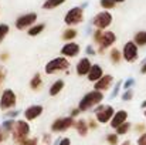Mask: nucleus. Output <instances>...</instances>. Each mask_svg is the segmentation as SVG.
<instances>
[{"label": "nucleus", "instance_id": "2eb2a0df", "mask_svg": "<svg viewBox=\"0 0 146 145\" xmlns=\"http://www.w3.org/2000/svg\"><path fill=\"white\" fill-rule=\"evenodd\" d=\"M126 118H128V112L125 110H121V111H116V114L112 117L111 120V127L112 128H118L121 127L123 122H126Z\"/></svg>", "mask_w": 146, "mask_h": 145}, {"label": "nucleus", "instance_id": "a878e982", "mask_svg": "<svg viewBox=\"0 0 146 145\" xmlns=\"http://www.w3.org/2000/svg\"><path fill=\"white\" fill-rule=\"evenodd\" d=\"M30 86H31V88H33V90L40 88V86H41V76H40V74H36V76L33 77V80H31Z\"/></svg>", "mask_w": 146, "mask_h": 145}, {"label": "nucleus", "instance_id": "f257e3e1", "mask_svg": "<svg viewBox=\"0 0 146 145\" xmlns=\"http://www.w3.org/2000/svg\"><path fill=\"white\" fill-rule=\"evenodd\" d=\"M102 100H104L102 91H98V90L90 91L88 94H85V96L82 97V100L80 101L78 108H80V111H87V110H90V108L98 105Z\"/></svg>", "mask_w": 146, "mask_h": 145}, {"label": "nucleus", "instance_id": "412c9836", "mask_svg": "<svg viewBox=\"0 0 146 145\" xmlns=\"http://www.w3.org/2000/svg\"><path fill=\"white\" fill-rule=\"evenodd\" d=\"M75 128H77V131H78V134L80 135H87V132H88V125H87V122L84 121V120H78L77 122H75Z\"/></svg>", "mask_w": 146, "mask_h": 145}, {"label": "nucleus", "instance_id": "1a4fd4ad", "mask_svg": "<svg viewBox=\"0 0 146 145\" xmlns=\"http://www.w3.org/2000/svg\"><path fill=\"white\" fill-rule=\"evenodd\" d=\"M72 125H75L72 117H65V118H58V120H55V121L52 122V125H51V130L55 131V132H60V131L68 130V128L72 127Z\"/></svg>", "mask_w": 146, "mask_h": 145}, {"label": "nucleus", "instance_id": "79ce46f5", "mask_svg": "<svg viewBox=\"0 0 146 145\" xmlns=\"http://www.w3.org/2000/svg\"><path fill=\"white\" fill-rule=\"evenodd\" d=\"M91 127H92V128H97V124H95L94 121H91Z\"/></svg>", "mask_w": 146, "mask_h": 145}, {"label": "nucleus", "instance_id": "4468645a", "mask_svg": "<svg viewBox=\"0 0 146 145\" xmlns=\"http://www.w3.org/2000/svg\"><path fill=\"white\" fill-rule=\"evenodd\" d=\"M41 114H43V107H41V105H31V107L26 108V111H24V117H26V120H29V121L36 120V118L40 117Z\"/></svg>", "mask_w": 146, "mask_h": 145}, {"label": "nucleus", "instance_id": "c756f323", "mask_svg": "<svg viewBox=\"0 0 146 145\" xmlns=\"http://www.w3.org/2000/svg\"><path fill=\"white\" fill-rule=\"evenodd\" d=\"M132 97H133V91H132V90H126V91L122 94V100H123V101H129Z\"/></svg>", "mask_w": 146, "mask_h": 145}, {"label": "nucleus", "instance_id": "6e6552de", "mask_svg": "<svg viewBox=\"0 0 146 145\" xmlns=\"http://www.w3.org/2000/svg\"><path fill=\"white\" fill-rule=\"evenodd\" d=\"M122 55L123 58L128 61V63H132L138 58V44L135 41H128L125 46H123V50H122Z\"/></svg>", "mask_w": 146, "mask_h": 145}, {"label": "nucleus", "instance_id": "5701e85b", "mask_svg": "<svg viewBox=\"0 0 146 145\" xmlns=\"http://www.w3.org/2000/svg\"><path fill=\"white\" fill-rule=\"evenodd\" d=\"M77 37V30L75 29H67L64 33H62V39L67 40V41H71Z\"/></svg>", "mask_w": 146, "mask_h": 145}, {"label": "nucleus", "instance_id": "f3484780", "mask_svg": "<svg viewBox=\"0 0 146 145\" xmlns=\"http://www.w3.org/2000/svg\"><path fill=\"white\" fill-rule=\"evenodd\" d=\"M102 77H104V71H102L101 65L94 64V65L91 67L90 73H88V80H90V81H94V83H97L98 80H101Z\"/></svg>", "mask_w": 146, "mask_h": 145}, {"label": "nucleus", "instance_id": "473e14b6", "mask_svg": "<svg viewBox=\"0 0 146 145\" xmlns=\"http://www.w3.org/2000/svg\"><path fill=\"white\" fill-rule=\"evenodd\" d=\"M138 145H146V132H143V134L138 138Z\"/></svg>", "mask_w": 146, "mask_h": 145}, {"label": "nucleus", "instance_id": "72a5a7b5", "mask_svg": "<svg viewBox=\"0 0 146 145\" xmlns=\"http://www.w3.org/2000/svg\"><path fill=\"white\" fill-rule=\"evenodd\" d=\"M6 132H7V131H6V130H3V128L0 127V142H1V141H4V140L7 138Z\"/></svg>", "mask_w": 146, "mask_h": 145}, {"label": "nucleus", "instance_id": "20e7f679", "mask_svg": "<svg viewBox=\"0 0 146 145\" xmlns=\"http://www.w3.org/2000/svg\"><path fill=\"white\" fill-rule=\"evenodd\" d=\"M112 24V14L108 10H102L92 17V26L99 30H105Z\"/></svg>", "mask_w": 146, "mask_h": 145}, {"label": "nucleus", "instance_id": "f704fd0d", "mask_svg": "<svg viewBox=\"0 0 146 145\" xmlns=\"http://www.w3.org/2000/svg\"><path fill=\"white\" fill-rule=\"evenodd\" d=\"M121 84H122V81H119V83L116 84V87H115V90H113V93H112V98L118 96V93H119V88H121Z\"/></svg>", "mask_w": 146, "mask_h": 145}, {"label": "nucleus", "instance_id": "37998d69", "mask_svg": "<svg viewBox=\"0 0 146 145\" xmlns=\"http://www.w3.org/2000/svg\"><path fill=\"white\" fill-rule=\"evenodd\" d=\"M122 145H131V141H123Z\"/></svg>", "mask_w": 146, "mask_h": 145}, {"label": "nucleus", "instance_id": "4c0bfd02", "mask_svg": "<svg viewBox=\"0 0 146 145\" xmlns=\"http://www.w3.org/2000/svg\"><path fill=\"white\" fill-rule=\"evenodd\" d=\"M141 73H142V74H146V61L143 63V65H142V68H141Z\"/></svg>", "mask_w": 146, "mask_h": 145}, {"label": "nucleus", "instance_id": "9b49d317", "mask_svg": "<svg viewBox=\"0 0 146 145\" xmlns=\"http://www.w3.org/2000/svg\"><path fill=\"white\" fill-rule=\"evenodd\" d=\"M115 40H116V36H115L113 31H104L102 36H101V39H99V41H98L99 48L101 50H105V48L111 47L115 43Z\"/></svg>", "mask_w": 146, "mask_h": 145}, {"label": "nucleus", "instance_id": "a18cd8bd", "mask_svg": "<svg viewBox=\"0 0 146 145\" xmlns=\"http://www.w3.org/2000/svg\"><path fill=\"white\" fill-rule=\"evenodd\" d=\"M145 115H146V111H145Z\"/></svg>", "mask_w": 146, "mask_h": 145}, {"label": "nucleus", "instance_id": "0eeeda50", "mask_svg": "<svg viewBox=\"0 0 146 145\" xmlns=\"http://www.w3.org/2000/svg\"><path fill=\"white\" fill-rule=\"evenodd\" d=\"M95 115H97V120L101 124H105L109 120H112V117L115 115V111L111 105H101L95 110Z\"/></svg>", "mask_w": 146, "mask_h": 145}, {"label": "nucleus", "instance_id": "a211bd4d", "mask_svg": "<svg viewBox=\"0 0 146 145\" xmlns=\"http://www.w3.org/2000/svg\"><path fill=\"white\" fill-rule=\"evenodd\" d=\"M67 0H46L43 3V9L44 10H52V9H57L60 7L61 4H64Z\"/></svg>", "mask_w": 146, "mask_h": 145}, {"label": "nucleus", "instance_id": "f03ea898", "mask_svg": "<svg viewBox=\"0 0 146 145\" xmlns=\"http://www.w3.org/2000/svg\"><path fill=\"white\" fill-rule=\"evenodd\" d=\"M11 134H13V140L17 144H23L29 138V134H30V125H29V122H26V121H16Z\"/></svg>", "mask_w": 146, "mask_h": 145}, {"label": "nucleus", "instance_id": "7ed1b4c3", "mask_svg": "<svg viewBox=\"0 0 146 145\" xmlns=\"http://www.w3.org/2000/svg\"><path fill=\"white\" fill-rule=\"evenodd\" d=\"M84 21V9L80 6H75L72 9H70L64 17V23L67 26H77L80 23Z\"/></svg>", "mask_w": 146, "mask_h": 145}, {"label": "nucleus", "instance_id": "423d86ee", "mask_svg": "<svg viewBox=\"0 0 146 145\" xmlns=\"http://www.w3.org/2000/svg\"><path fill=\"white\" fill-rule=\"evenodd\" d=\"M37 21V13H26V14H21L20 17H17L16 20V29L19 30H26V29H30L31 26H34V23Z\"/></svg>", "mask_w": 146, "mask_h": 145}, {"label": "nucleus", "instance_id": "58836bf2", "mask_svg": "<svg viewBox=\"0 0 146 145\" xmlns=\"http://www.w3.org/2000/svg\"><path fill=\"white\" fill-rule=\"evenodd\" d=\"M78 112H80V108L74 110V111H72V114H71V117H75V115H78Z\"/></svg>", "mask_w": 146, "mask_h": 145}, {"label": "nucleus", "instance_id": "a19ab883", "mask_svg": "<svg viewBox=\"0 0 146 145\" xmlns=\"http://www.w3.org/2000/svg\"><path fill=\"white\" fill-rule=\"evenodd\" d=\"M112 1H113V3H116V4H118V3H123V1H125V0H112Z\"/></svg>", "mask_w": 146, "mask_h": 145}, {"label": "nucleus", "instance_id": "ddd939ff", "mask_svg": "<svg viewBox=\"0 0 146 145\" xmlns=\"http://www.w3.org/2000/svg\"><path fill=\"white\" fill-rule=\"evenodd\" d=\"M91 67H92V64H91L90 58L84 57V58H81V60L77 63V74H78V76H88Z\"/></svg>", "mask_w": 146, "mask_h": 145}, {"label": "nucleus", "instance_id": "bb28decb", "mask_svg": "<svg viewBox=\"0 0 146 145\" xmlns=\"http://www.w3.org/2000/svg\"><path fill=\"white\" fill-rule=\"evenodd\" d=\"M129 128H131V124H129V122H123L121 127L116 128V132H118L119 135H125V134L129 131Z\"/></svg>", "mask_w": 146, "mask_h": 145}, {"label": "nucleus", "instance_id": "c85d7f7f", "mask_svg": "<svg viewBox=\"0 0 146 145\" xmlns=\"http://www.w3.org/2000/svg\"><path fill=\"white\" fill-rule=\"evenodd\" d=\"M106 141L111 145H116L118 144V135H116V134H109V135L106 137Z\"/></svg>", "mask_w": 146, "mask_h": 145}, {"label": "nucleus", "instance_id": "393cba45", "mask_svg": "<svg viewBox=\"0 0 146 145\" xmlns=\"http://www.w3.org/2000/svg\"><path fill=\"white\" fill-rule=\"evenodd\" d=\"M9 31H10V27H9V24H6V23H1L0 24V43L6 39V36L9 34Z\"/></svg>", "mask_w": 146, "mask_h": 145}, {"label": "nucleus", "instance_id": "b1692460", "mask_svg": "<svg viewBox=\"0 0 146 145\" xmlns=\"http://www.w3.org/2000/svg\"><path fill=\"white\" fill-rule=\"evenodd\" d=\"M99 6L104 9V10H111V9H113L115 6H116V3H113L112 0H99Z\"/></svg>", "mask_w": 146, "mask_h": 145}, {"label": "nucleus", "instance_id": "4be33fe9", "mask_svg": "<svg viewBox=\"0 0 146 145\" xmlns=\"http://www.w3.org/2000/svg\"><path fill=\"white\" fill-rule=\"evenodd\" d=\"M133 41H135L138 46H146V31L136 33L135 37H133Z\"/></svg>", "mask_w": 146, "mask_h": 145}, {"label": "nucleus", "instance_id": "e433bc0d", "mask_svg": "<svg viewBox=\"0 0 146 145\" xmlns=\"http://www.w3.org/2000/svg\"><path fill=\"white\" fill-rule=\"evenodd\" d=\"M85 51H87V54H90V55H94V54H95V50L92 48V46H88Z\"/></svg>", "mask_w": 146, "mask_h": 145}, {"label": "nucleus", "instance_id": "c03bdc74", "mask_svg": "<svg viewBox=\"0 0 146 145\" xmlns=\"http://www.w3.org/2000/svg\"><path fill=\"white\" fill-rule=\"evenodd\" d=\"M142 108H146V101H143V102H142Z\"/></svg>", "mask_w": 146, "mask_h": 145}, {"label": "nucleus", "instance_id": "39448f33", "mask_svg": "<svg viewBox=\"0 0 146 145\" xmlns=\"http://www.w3.org/2000/svg\"><path fill=\"white\" fill-rule=\"evenodd\" d=\"M68 67H70V63L65 57H57V58L47 63L46 73L52 74V73H57V71H65V70H68Z\"/></svg>", "mask_w": 146, "mask_h": 145}, {"label": "nucleus", "instance_id": "dca6fc26", "mask_svg": "<svg viewBox=\"0 0 146 145\" xmlns=\"http://www.w3.org/2000/svg\"><path fill=\"white\" fill-rule=\"evenodd\" d=\"M112 81H113V78H112L111 74L104 76L101 80H98L97 83H95V90H98V91H106V90H109Z\"/></svg>", "mask_w": 146, "mask_h": 145}, {"label": "nucleus", "instance_id": "c9c22d12", "mask_svg": "<svg viewBox=\"0 0 146 145\" xmlns=\"http://www.w3.org/2000/svg\"><path fill=\"white\" fill-rule=\"evenodd\" d=\"M58 145H71V141H70L68 138H62V140L58 142Z\"/></svg>", "mask_w": 146, "mask_h": 145}, {"label": "nucleus", "instance_id": "f8f14e48", "mask_svg": "<svg viewBox=\"0 0 146 145\" xmlns=\"http://www.w3.org/2000/svg\"><path fill=\"white\" fill-rule=\"evenodd\" d=\"M61 54L64 57H77L80 54V46L77 43L70 41V43L64 44V47L61 48Z\"/></svg>", "mask_w": 146, "mask_h": 145}, {"label": "nucleus", "instance_id": "6ab92c4d", "mask_svg": "<svg viewBox=\"0 0 146 145\" xmlns=\"http://www.w3.org/2000/svg\"><path fill=\"white\" fill-rule=\"evenodd\" d=\"M44 29H46V24H44V23H38V24L31 26V27L29 29V31H27V33H29V36H31V37H33V36H38Z\"/></svg>", "mask_w": 146, "mask_h": 145}, {"label": "nucleus", "instance_id": "2f4dec72", "mask_svg": "<svg viewBox=\"0 0 146 145\" xmlns=\"http://www.w3.org/2000/svg\"><path fill=\"white\" fill-rule=\"evenodd\" d=\"M37 144H38L37 138H27L21 145H37Z\"/></svg>", "mask_w": 146, "mask_h": 145}, {"label": "nucleus", "instance_id": "aec40b11", "mask_svg": "<svg viewBox=\"0 0 146 145\" xmlns=\"http://www.w3.org/2000/svg\"><path fill=\"white\" fill-rule=\"evenodd\" d=\"M64 88V81L62 80H57L52 86H51V88H50V96H57V94H60V91Z\"/></svg>", "mask_w": 146, "mask_h": 145}, {"label": "nucleus", "instance_id": "9d476101", "mask_svg": "<svg viewBox=\"0 0 146 145\" xmlns=\"http://www.w3.org/2000/svg\"><path fill=\"white\" fill-rule=\"evenodd\" d=\"M14 104H16V94L11 90H4L0 98V108L7 110V108L14 107Z\"/></svg>", "mask_w": 146, "mask_h": 145}, {"label": "nucleus", "instance_id": "cd10ccee", "mask_svg": "<svg viewBox=\"0 0 146 145\" xmlns=\"http://www.w3.org/2000/svg\"><path fill=\"white\" fill-rule=\"evenodd\" d=\"M121 57H122V54H121V51H119L118 48H113V50L111 51V60H112L113 63H119Z\"/></svg>", "mask_w": 146, "mask_h": 145}, {"label": "nucleus", "instance_id": "7c9ffc66", "mask_svg": "<svg viewBox=\"0 0 146 145\" xmlns=\"http://www.w3.org/2000/svg\"><path fill=\"white\" fill-rule=\"evenodd\" d=\"M133 84H135V80H133V78H129V80H126V81H125V84H123V88H125V91H126V90H131V87H132Z\"/></svg>", "mask_w": 146, "mask_h": 145}, {"label": "nucleus", "instance_id": "ea45409f", "mask_svg": "<svg viewBox=\"0 0 146 145\" xmlns=\"http://www.w3.org/2000/svg\"><path fill=\"white\" fill-rule=\"evenodd\" d=\"M3 77H4V74H3V71L0 70V86H1V81H3Z\"/></svg>", "mask_w": 146, "mask_h": 145}]
</instances>
